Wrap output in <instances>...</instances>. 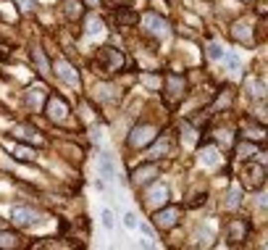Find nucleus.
<instances>
[{
    "label": "nucleus",
    "instance_id": "2",
    "mask_svg": "<svg viewBox=\"0 0 268 250\" xmlns=\"http://www.w3.org/2000/svg\"><path fill=\"white\" fill-rule=\"evenodd\" d=\"M11 221L16 227H34L37 221H40V214H37L34 208H26V206H16L11 211Z\"/></svg>",
    "mask_w": 268,
    "mask_h": 250
},
{
    "label": "nucleus",
    "instance_id": "16",
    "mask_svg": "<svg viewBox=\"0 0 268 250\" xmlns=\"http://www.w3.org/2000/svg\"><path fill=\"white\" fill-rule=\"evenodd\" d=\"M226 198H229V200H224V206H229V208H237V206H239V192H237V190H229Z\"/></svg>",
    "mask_w": 268,
    "mask_h": 250
},
{
    "label": "nucleus",
    "instance_id": "12",
    "mask_svg": "<svg viewBox=\"0 0 268 250\" xmlns=\"http://www.w3.org/2000/svg\"><path fill=\"white\" fill-rule=\"evenodd\" d=\"M13 155H16L18 161H32L34 158V153L29 150V147H24V145H16L13 147Z\"/></svg>",
    "mask_w": 268,
    "mask_h": 250
},
{
    "label": "nucleus",
    "instance_id": "15",
    "mask_svg": "<svg viewBox=\"0 0 268 250\" xmlns=\"http://www.w3.org/2000/svg\"><path fill=\"white\" fill-rule=\"evenodd\" d=\"M100 216H103V227H105V229H113V224H116V221H113V211H110V208H103V214H100Z\"/></svg>",
    "mask_w": 268,
    "mask_h": 250
},
{
    "label": "nucleus",
    "instance_id": "3",
    "mask_svg": "<svg viewBox=\"0 0 268 250\" xmlns=\"http://www.w3.org/2000/svg\"><path fill=\"white\" fill-rule=\"evenodd\" d=\"M263 174L266 169L263 166H258V163H247L245 169H242V182L247 184V187H263Z\"/></svg>",
    "mask_w": 268,
    "mask_h": 250
},
{
    "label": "nucleus",
    "instance_id": "11",
    "mask_svg": "<svg viewBox=\"0 0 268 250\" xmlns=\"http://www.w3.org/2000/svg\"><path fill=\"white\" fill-rule=\"evenodd\" d=\"M32 58H34L37 66H40V74H50V66H48V61H45L42 50H34V53H32Z\"/></svg>",
    "mask_w": 268,
    "mask_h": 250
},
{
    "label": "nucleus",
    "instance_id": "13",
    "mask_svg": "<svg viewBox=\"0 0 268 250\" xmlns=\"http://www.w3.org/2000/svg\"><path fill=\"white\" fill-rule=\"evenodd\" d=\"M18 245V237L11 232H0V248H16Z\"/></svg>",
    "mask_w": 268,
    "mask_h": 250
},
{
    "label": "nucleus",
    "instance_id": "17",
    "mask_svg": "<svg viewBox=\"0 0 268 250\" xmlns=\"http://www.w3.org/2000/svg\"><path fill=\"white\" fill-rule=\"evenodd\" d=\"M134 18H137V16H134V13H129V11H124V13L118 11V13H116V21H118V24H132Z\"/></svg>",
    "mask_w": 268,
    "mask_h": 250
},
{
    "label": "nucleus",
    "instance_id": "20",
    "mask_svg": "<svg viewBox=\"0 0 268 250\" xmlns=\"http://www.w3.org/2000/svg\"><path fill=\"white\" fill-rule=\"evenodd\" d=\"M226 61H229V66H232V69H239V58H237V55H226Z\"/></svg>",
    "mask_w": 268,
    "mask_h": 250
},
{
    "label": "nucleus",
    "instance_id": "5",
    "mask_svg": "<svg viewBox=\"0 0 268 250\" xmlns=\"http://www.w3.org/2000/svg\"><path fill=\"white\" fill-rule=\"evenodd\" d=\"M155 177H158V166H155V163L140 166V169L134 171V184H137V187H140V184H150Z\"/></svg>",
    "mask_w": 268,
    "mask_h": 250
},
{
    "label": "nucleus",
    "instance_id": "6",
    "mask_svg": "<svg viewBox=\"0 0 268 250\" xmlns=\"http://www.w3.org/2000/svg\"><path fill=\"white\" fill-rule=\"evenodd\" d=\"M55 71H58V77L66 82V85H71V87L79 85V74H74V66H71V63L58 61V63H55Z\"/></svg>",
    "mask_w": 268,
    "mask_h": 250
},
{
    "label": "nucleus",
    "instance_id": "9",
    "mask_svg": "<svg viewBox=\"0 0 268 250\" xmlns=\"http://www.w3.org/2000/svg\"><path fill=\"white\" fill-rule=\"evenodd\" d=\"M97 163H100V177H103V179H113L116 169H113V161H110V155H108V153H100Z\"/></svg>",
    "mask_w": 268,
    "mask_h": 250
},
{
    "label": "nucleus",
    "instance_id": "1",
    "mask_svg": "<svg viewBox=\"0 0 268 250\" xmlns=\"http://www.w3.org/2000/svg\"><path fill=\"white\" fill-rule=\"evenodd\" d=\"M97 63L105 71H116V69H121L124 55H121V50H116V48H103V50L97 53Z\"/></svg>",
    "mask_w": 268,
    "mask_h": 250
},
{
    "label": "nucleus",
    "instance_id": "18",
    "mask_svg": "<svg viewBox=\"0 0 268 250\" xmlns=\"http://www.w3.org/2000/svg\"><path fill=\"white\" fill-rule=\"evenodd\" d=\"M124 224H126L129 229H134V227H137V216H134V214H124Z\"/></svg>",
    "mask_w": 268,
    "mask_h": 250
},
{
    "label": "nucleus",
    "instance_id": "8",
    "mask_svg": "<svg viewBox=\"0 0 268 250\" xmlns=\"http://www.w3.org/2000/svg\"><path fill=\"white\" fill-rule=\"evenodd\" d=\"M166 85H169V95L171 98H179L184 92V77H179V74H169V77H166Z\"/></svg>",
    "mask_w": 268,
    "mask_h": 250
},
{
    "label": "nucleus",
    "instance_id": "4",
    "mask_svg": "<svg viewBox=\"0 0 268 250\" xmlns=\"http://www.w3.org/2000/svg\"><path fill=\"white\" fill-rule=\"evenodd\" d=\"M155 224L161 229H174L179 224V208H161L155 211Z\"/></svg>",
    "mask_w": 268,
    "mask_h": 250
},
{
    "label": "nucleus",
    "instance_id": "14",
    "mask_svg": "<svg viewBox=\"0 0 268 250\" xmlns=\"http://www.w3.org/2000/svg\"><path fill=\"white\" fill-rule=\"evenodd\" d=\"M66 13H69V18L82 16V3L79 0H66Z\"/></svg>",
    "mask_w": 268,
    "mask_h": 250
},
{
    "label": "nucleus",
    "instance_id": "7",
    "mask_svg": "<svg viewBox=\"0 0 268 250\" xmlns=\"http://www.w3.org/2000/svg\"><path fill=\"white\" fill-rule=\"evenodd\" d=\"M66 114H69L66 100H61V98H50V103H48V116L53 119V122H61V119H66Z\"/></svg>",
    "mask_w": 268,
    "mask_h": 250
},
{
    "label": "nucleus",
    "instance_id": "19",
    "mask_svg": "<svg viewBox=\"0 0 268 250\" xmlns=\"http://www.w3.org/2000/svg\"><path fill=\"white\" fill-rule=\"evenodd\" d=\"M208 55H210V58H221V48H218V45H210V48H208Z\"/></svg>",
    "mask_w": 268,
    "mask_h": 250
},
{
    "label": "nucleus",
    "instance_id": "10",
    "mask_svg": "<svg viewBox=\"0 0 268 250\" xmlns=\"http://www.w3.org/2000/svg\"><path fill=\"white\" fill-rule=\"evenodd\" d=\"M245 232H247L245 221H229V235H232V240H234V243H239V240H245Z\"/></svg>",
    "mask_w": 268,
    "mask_h": 250
}]
</instances>
